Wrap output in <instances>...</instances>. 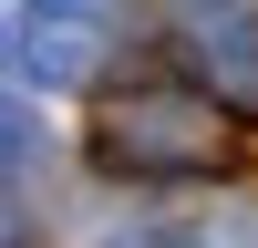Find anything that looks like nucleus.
<instances>
[{
    "instance_id": "1",
    "label": "nucleus",
    "mask_w": 258,
    "mask_h": 248,
    "mask_svg": "<svg viewBox=\"0 0 258 248\" xmlns=\"http://www.w3.org/2000/svg\"><path fill=\"white\" fill-rule=\"evenodd\" d=\"M103 135H114L124 155H145V165H176L186 145H217V124H207L186 93H124L114 114H103Z\"/></svg>"
}]
</instances>
